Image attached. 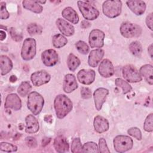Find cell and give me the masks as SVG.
<instances>
[{
	"mask_svg": "<svg viewBox=\"0 0 153 153\" xmlns=\"http://www.w3.org/2000/svg\"><path fill=\"white\" fill-rule=\"evenodd\" d=\"M105 33L99 29H93L89 35V44L91 48H101L104 45Z\"/></svg>",
	"mask_w": 153,
	"mask_h": 153,
	"instance_id": "obj_9",
	"label": "cell"
},
{
	"mask_svg": "<svg viewBox=\"0 0 153 153\" xmlns=\"http://www.w3.org/2000/svg\"><path fill=\"white\" fill-rule=\"evenodd\" d=\"M99 152L100 153H109L110 151L105 139L100 138L99 140Z\"/></svg>",
	"mask_w": 153,
	"mask_h": 153,
	"instance_id": "obj_39",
	"label": "cell"
},
{
	"mask_svg": "<svg viewBox=\"0 0 153 153\" xmlns=\"http://www.w3.org/2000/svg\"><path fill=\"white\" fill-rule=\"evenodd\" d=\"M148 54L150 56V57L152 59V44H151L148 49Z\"/></svg>",
	"mask_w": 153,
	"mask_h": 153,
	"instance_id": "obj_48",
	"label": "cell"
},
{
	"mask_svg": "<svg viewBox=\"0 0 153 153\" xmlns=\"http://www.w3.org/2000/svg\"><path fill=\"white\" fill-rule=\"evenodd\" d=\"M10 81L11 82H14L17 81V77L15 76V75H11L10 77Z\"/></svg>",
	"mask_w": 153,
	"mask_h": 153,
	"instance_id": "obj_50",
	"label": "cell"
},
{
	"mask_svg": "<svg viewBox=\"0 0 153 153\" xmlns=\"http://www.w3.org/2000/svg\"><path fill=\"white\" fill-rule=\"evenodd\" d=\"M81 27L83 28V29H85V28H87L88 27H90L91 26V24L90 22H88V21L87 20H83L81 22Z\"/></svg>",
	"mask_w": 153,
	"mask_h": 153,
	"instance_id": "obj_45",
	"label": "cell"
},
{
	"mask_svg": "<svg viewBox=\"0 0 153 153\" xmlns=\"http://www.w3.org/2000/svg\"><path fill=\"white\" fill-rule=\"evenodd\" d=\"M54 106L57 117L62 119L71 111L72 103L65 94H59L54 99Z\"/></svg>",
	"mask_w": 153,
	"mask_h": 153,
	"instance_id": "obj_1",
	"label": "cell"
},
{
	"mask_svg": "<svg viewBox=\"0 0 153 153\" xmlns=\"http://www.w3.org/2000/svg\"><path fill=\"white\" fill-rule=\"evenodd\" d=\"M0 149L2 151L11 152L17 151V148L16 146L11 143H9L7 142H1L0 143Z\"/></svg>",
	"mask_w": 153,
	"mask_h": 153,
	"instance_id": "obj_37",
	"label": "cell"
},
{
	"mask_svg": "<svg viewBox=\"0 0 153 153\" xmlns=\"http://www.w3.org/2000/svg\"><path fill=\"white\" fill-rule=\"evenodd\" d=\"M109 94V90L105 88H99L96 89L93 94L95 107L97 111L102 109L103 103Z\"/></svg>",
	"mask_w": 153,
	"mask_h": 153,
	"instance_id": "obj_11",
	"label": "cell"
},
{
	"mask_svg": "<svg viewBox=\"0 0 153 153\" xmlns=\"http://www.w3.org/2000/svg\"><path fill=\"white\" fill-rule=\"evenodd\" d=\"M153 114L151 113L147 116L145 120L143 128L146 131L152 132L153 131Z\"/></svg>",
	"mask_w": 153,
	"mask_h": 153,
	"instance_id": "obj_35",
	"label": "cell"
},
{
	"mask_svg": "<svg viewBox=\"0 0 153 153\" xmlns=\"http://www.w3.org/2000/svg\"><path fill=\"white\" fill-rule=\"evenodd\" d=\"M78 6L83 17L88 20H93L97 18L99 12L97 9L88 2L78 1Z\"/></svg>",
	"mask_w": 153,
	"mask_h": 153,
	"instance_id": "obj_4",
	"label": "cell"
},
{
	"mask_svg": "<svg viewBox=\"0 0 153 153\" xmlns=\"http://www.w3.org/2000/svg\"><path fill=\"white\" fill-rule=\"evenodd\" d=\"M83 152H99V148L96 143L93 142L85 143L82 146Z\"/></svg>",
	"mask_w": 153,
	"mask_h": 153,
	"instance_id": "obj_32",
	"label": "cell"
},
{
	"mask_svg": "<svg viewBox=\"0 0 153 153\" xmlns=\"http://www.w3.org/2000/svg\"><path fill=\"white\" fill-rule=\"evenodd\" d=\"M93 125L95 130L99 133H102L109 129V123L104 117L97 115L94 119Z\"/></svg>",
	"mask_w": 153,
	"mask_h": 153,
	"instance_id": "obj_20",
	"label": "cell"
},
{
	"mask_svg": "<svg viewBox=\"0 0 153 153\" xmlns=\"http://www.w3.org/2000/svg\"><path fill=\"white\" fill-rule=\"evenodd\" d=\"M129 50L130 52L136 57H139L142 52V45L138 41L132 42L129 45Z\"/></svg>",
	"mask_w": 153,
	"mask_h": 153,
	"instance_id": "obj_29",
	"label": "cell"
},
{
	"mask_svg": "<svg viewBox=\"0 0 153 153\" xmlns=\"http://www.w3.org/2000/svg\"><path fill=\"white\" fill-rule=\"evenodd\" d=\"M115 83L117 87H120L123 89V94H126L130 92L132 89L131 86L127 81L121 78H117L115 79Z\"/></svg>",
	"mask_w": 153,
	"mask_h": 153,
	"instance_id": "obj_30",
	"label": "cell"
},
{
	"mask_svg": "<svg viewBox=\"0 0 153 153\" xmlns=\"http://www.w3.org/2000/svg\"><path fill=\"white\" fill-rule=\"evenodd\" d=\"M63 18L73 24H76L79 21V17L76 12L71 7L65 8L62 12Z\"/></svg>",
	"mask_w": 153,
	"mask_h": 153,
	"instance_id": "obj_23",
	"label": "cell"
},
{
	"mask_svg": "<svg viewBox=\"0 0 153 153\" xmlns=\"http://www.w3.org/2000/svg\"><path fill=\"white\" fill-rule=\"evenodd\" d=\"M56 25L59 30L64 35L71 36L74 35L75 32L74 26L65 20L59 18L56 21Z\"/></svg>",
	"mask_w": 153,
	"mask_h": 153,
	"instance_id": "obj_18",
	"label": "cell"
},
{
	"mask_svg": "<svg viewBox=\"0 0 153 153\" xmlns=\"http://www.w3.org/2000/svg\"><path fill=\"white\" fill-rule=\"evenodd\" d=\"M0 17L1 19H7L9 17L10 14L6 9V5L4 2H0Z\"/></svg>",
	"mask_w": 153,
	"mask_h": 153,
	"instance_id": "obj_40",
	"label": "cell"
},
{
	"mask_svg": "<svg viewBox=\"0 0 153 153\" xmlns=\"http://www.w3.org/2000/svg\"><path fill=\"white\" fill-rule=\"evenodd\" d=\"M120 30L121 34L127 38L138 37L142 33V28L140 26L127 22L121 24Z\"/></svg>",
	"mask_w": 153,
	"mask_h": 153,
	"instance_id": "obj_5",
	"label": "cell"
},
{
	"mask_svg": "<svg viewBox=\"0 0 153 153\" xmlns=\"http://www.w3.org/2000/svg\"><path fill=\"white\" fill-rule=\"evenodd\" d=\"M123 75L124 79L130 82H137L142 78L137 69L131 65H127L123 68Z\"/></svg>",
	"mask_w": 153,
	"mask_h": 153,
	"instance_id": "obj_8",
	"label": "cell"
},
{
	"mask_svg": "<svg viewBox=\"0 0 153 153\" xmlns=\"http://www.w3.org/2000/svg\"><path fill=\"white\" fill-rule=\"evenodd\" d=\"M51 139L50 138H47V137H45L44 139H43L42 140V146H45L46 145H47L50 142Z\"/></svg>",
	"mask_w": 153,
	"mask_h": 153,
	"instance_id": "obj_47",
	"label": "cell"
},
{
	"mask_svg": "<svg viewBox=\"0 0 153 153\" xmlns=\"http://www.w3.org/2000/svg\"><path fill=\"white\" fill-rule=\"evenodd\" d=\"M81 97L83 99H90L91 97V91L90 88L87 87H82L81 89Z\"/></svg>",
	"mask_w": 153,
	"mask_h": 153,
	"instance_id": "obj_43",
	"label": "cell"
},
{
	"mask_svg": "<svg viewBox=\"0 0 153 153\" xmlns=\"http://www.w3.org/2000/svg\"><path fill=\"white\" fill-rule=\"evenodd\" d=\"M0 67L1 75H6L13 68L12 61L8 56L1 55L0 57Z\"/></svg>",
	"mask_w": 153,
	"mask_h": 153,
	"instance_id": "obj_25",
	"label": "cell"
},
{
	"mask_svg": "<svg viewBox=\"0 0 153 153\" xmlns=\"http://www.w3.org/2000/svg\"><path fill=\"white\" fill-rule=\"evenodd\" d=\"M127 132L130 136L135 137L137 140H140L142 139V133L139 128L137 127H131L128 130Z\"/></svg>",
	"mask_w": 153,
	"mask_h": 153,
	"instance_id": "obj_38",
	"label": "cell"
},
{
	"mask_svg": "<svg viewBox=\"0 0 153 153\" xmlns=\"http://www.w3.org/2000/svg\"><path fill=\"white\" fill-rule=\"evenodd\" d=\"M95 76L94 71L92 69H82L78 72L77 78L79 82L85 85H90L94 81Z\"/></svg>",
	"mask_w": 153,
	"mask_h": 153,
	"instance_id": "obj_13",
	"label": "cell"
},
{
	"mask_svg": "<svg viewBox=\"0 0 153 153\" xmlns=\"http://www.w3.org/2000/svg\"><path fill=\"white\" fill-rule=\"evenodd\" d=\"M4 107L6 109L10 108L15 111L20 109L22 107V102L20 97L15 93L8 94L5 99Z\"/></svg>",
	"mask_w": 153,
	"mask_h": 153,
	"instance_id": "obj_14",
	"label": "cell"
},
{
	"mask_svg": "<svg viewBox=\"0 0 153 153\" xmlns=\"http://www.w3.org/2000/svg\"><path fill=\"white\" fill-rule=\"evenodd\" d=\"M113 142L114 148L118 152H124L131 149L133 144V140L131 137L124 135L116 136Z\"/></svg>",
	"mask_w": 153,
	"mask_h": 153,
	"instance_id": "obj_7",
	"label": "cell"
},
{
	"mask_svg": "<svg viewBox=\"0 0 153 153\" xmlns=\"http://www.w3.org/2000/svg\"><path fill=\"white\" fill-rule=\"evenodd\" d=\"M79 59L73 53L69 54L67 59V65L69 70L72 72L75 71L80 65Z\"/></svg>",
	"mask_w": 153,
	"mask_h": 153,
	"instance_id": "obj_27",
	"label": "cell"
},
{
	"mask_svg": "<svg viewBox=\"0 0 153 153\" xmlns=\"http://www.w3.org/2000/svg\"><path fill=\"white\" fill-rule=\"evenodd\" d=\"M121 8L122 2L119 0L106 1L102 5L103 12L109 18H115L120 16Z\"/></svg>",
	"mask_w": 153,
	"mask_h": 153,
	"instance_id": "obj_3",
	"label": "cell"
},
{
	"mask_svg": "<svg viewBox=\"0 0 153 153\" xmlns=\"http://www.w3.org/2000/svg\"><path fill=\"white\" fill-rule=\"evenodd\" d=\"M50 75L45 71H37L31 75L30 79L34 86L39 87L48 83L50 80Z\"/></svg>",
	"mask_w": 153,
	"mask_h": 153,
	"instance_id": "obj_10",
	"label": "cell"
},
{
	"mask_svg": "<svg viewBox=\"0 0 153 153\" xmlns=\"http://www.w3.org/2000/svg\"><path fill=\"white\" fill-rule=\"evenodd\" d=\"M75 46L78 51L82 54H87L89 51V47L88 45L82 41H78L75 44Z\"/></svg>",
	"mask_w": 153,
	"mask_h": 153,
	"instance_id": "obj_36",
	"label": "cell"
},
{
	"mask_svg": "<svg viewBox=\"0 0 153 153\" xmlns=\"http://www.w3.org/2000/svg\"><path fill=\"white\" fill-rule=\"evenodd\" d=\"M104 56V51L100 48L93 50L90 53L88 63L91 67H96Z\"/></svg>",
	"mask_w": 153,
	"mask_h": 153,
	"instance_id": "obj_19",
	"label": "cell"
},
{
	"mask_svg": "<svg viewBox=\"0 0 153 153\" xmlns=\"http://www.w3.org/2000/svg\"><path fill=\"white\" fill-rule=\"evenodd\" d=\"M31 90V85L28 81H23L19 85L17 91L22 97L26 96Z\"/></svg>",
	"mask_w": 153,
	"mask_h": 153,
	"instance_id": "obj_31",
	"label": "cell"
},
{
	"mask_svg": "<svg viewBox=\"0 0 153 153\" xmlns=\"http://www.w3.org/2000/svg\"><path fill=\"white\" fill-rule=\"evenodd\" d=\"M25 131L27 133H35L39 130V123L32 115H28L26 118Z\"/></svg>",
	"mask_w": 153,
	"mask_h": 153,
	"instance_id": "obj_21",
	"label": "cell"
},
{
	"mask_svg": "<svg viewBox=\"0 0 153 153\" xmlns=\"http://www.w3.org/2000/svg\"><path fill=\"white\" fill-rule=\"evenodd\" d=\"M78 87V84L75 76L73 74H68L65 76L63 83V88L65 92L70 93Z\"/></svg>",
	"mask_w": 153,
	"mask_h": 153,
	"instance_id": "obj_17",
	"label": "cell"
},
{
	"mask_svg": "<svg viewBox=\"0 0 153 153\" xmlns=\"http://www.w3.org/2000/svg\"><path fill=\"white\" fill-rule=\"evenodd\" d=\"M128 7L130 10L137 16L143 14L146 10V4L143 1L131 0L126 2Z\"/></svg>",
	"mask_w": 153,
	"mask_h": 153,
	"instance_id": "obj_16",
	"label": "cell"
},
{
	"mask_svg": "<svg viewBox=\"0 0 153 153\" xmlns=\"http://www.w3.org/2000/svg\"><path fill=\"white\" fill-rule=\"evenodd\" d=\"M23 6L25 9L30 10L35 13H41L43 10L42 6L38 1L25 0L22 2Z\"/></svg>",
	"mask_w": 153,
	"mask_h": 153,
	"instance_id": "obj_24",
	"label": "cell"
},
{
	"mask_svg": "<svg viewBox=\"0 0 153 153\" xmlns=\"http://www.w3.org/2000/svg\"><path fill=\"white\" fill-rule=\"evenodd\" d=\"M52 42L54 47L60 48L64 47L68 43V40L63 35L56 34L53 36Z\"/></svg>",
	"mask_w": 153,
	"mask_h": 153,
	"instance_id": "obj_28",
	"label": "cell"
},
{
	"mask_svg": "<svg viewBox=\"0 0 153 153\" xmlns=\"http://www.w3.org/2000/svg\"><path fill=\"white\" fill-rule=\"evenodd\" d=\"M44 120H45V121H46L47 123H52V120H53L52 116L50 115H45V117H44Z\"/></svg>",
	"mask_w": 153,
	"mask_h": 153,
	"instance_id": "obj_46",
	"label": "cell"
},
{
	"mask_svg": "<svg viewBox=\"0 0 153 153\" xmlns=\"http://www.w3.org/2000/svg\"><path fill=\"white\" fill-rule=\"evenodd\" d=\"M41 59L45 66H53L58 62V54L54 50L48 49L41 54Z\"/></svg>",
	"mask_w": 153,
	"mask_h": 153,
	"instance_id": "obj_12",
	"label": "cell"
},
{
	"mask_svg": "<svg viewBox=\"0 0 153 153\" xmlns=\"http://www.w3.org/2000/svg\"><path fill=\"white\" fill-rule=\"evenodd\" d=\"M99 72L101 76L105 78L112 76L114 74V68L112 62L108 59H104L99 65Z\"/></svg>",
	"mask_w": 153,
	"mask_h": 153,
	"instance_id": "obj_15",
	"label": "cell"
},
{
	"mask_svg": "<svg viewBox=\"0 0 153 153\" xmlns=\"http://www.w3.org/2000/svg\"><path fill=\"white\" fill-rule=\"evenodd\" d=\"M140 75H142L145 80L150 85L153 84V67L151 65H145L142 66L139 70Z\"/></svg>",
	"mask_w": 153,
	"mask_h": 153,
	"instance_id": "obj_26",
	"label": "cell"
},
{
	"mask_svg": "<svg viewBox=\"0 0 153 153\" xmlns=\"http://www.w3.org/2000/svg\"><path fill=\"white\" fill-rule=\"evenodd\" d=\"M54 147L57 152H65L69 150V144L66 139L62 135L58 136L54 139Z\"/></svg>",
	"mask_w": 153,
	"mask_h": 153,
	"instance_id": "obj_22",
	"label": "cell"
},
{
	"mask_svg": "<svg viewBox=\"0 0 153 153\" xmlns=\"http://www.w3.org/2000/svg\"><path fill=\"white\" fill-rule=\"evenodd\" d=\"M71 151L73 153L82 152V146L79 137H76L72 140L71 144Z\"/></svg>",
	"mask_w": 153,
	"mask_h": 153,
	"instance_id": "obj_34",
	"label": "cell"
},
{
	"mask_svg": "<svg viewBox=\"0 0 153 153\" xmlns=\"http://www.w3.org/2000/svg\"><path fill=\"white\" fill-rule=\"evenodd\" d=\"M36 54V41L33 38H26L23 44L21 56L25 60L32 59Z\"/></svg>",
	"mask_w": 153,
	"mask_h": 153,
	"instance_id": "obj_6",
	"label": "cell"
},
{
	"mask_svg": "<svg viewBox=\"0 0 153 153\" xmlns=\"http://www.w3.org/2000/svg\"><path fill=\"white\" fill-rule=\"evenodd\" d=\"M152 19L153 16L152 13H151L149 14H148L146 18V24L151 30H152Z\"/></svg>",
	"mask_w": 153,
	"mask_h": 153,
	"instance_id": "obj_44",
	"label": "cell"
},
{
	"mask_svg": "<svg viewBox=\"0 0 153 153\" xmlns=\"http://www.w3.org/2000/svg\"><path fill=\"white\" fill-rule=\"evenodd\" d=\"M9 32H10V35L13 40H14L16 41H20L22 39V35L20 33L17 32L15 28L11 27L9 30Z\"/></svg>",
	"mask_w": 153,
	"mask_h": 153,
	"instance_id": "obj_41",
	"label": "cell"
},
{
	"mask_svg": "<svg viewBox=\"0 0 153 153\" xmlns=\"http://www.w3.org/2000/svg\"><path fill=\"white\" fill-rule=\"evenodd\" d=\"M0 33H1V41H3L6 38V33L4 31L2 30H1Z\"/></svg>",
	"mask_w": 153,
	"mask_h": 153,
	"instance_id": "obj_49",
	"label": "cell"
},
{
	"mask_svg": "<svg viewBox=\"0 0 153 153\" xmlns=\"http://www.w3.org/2000/svg\"><path fill=\"white\" fill-rule=\"evenodd\" d=\"M27 30L30 35H36L42 33V28L36 23H30L28 25Z\"/></svg>",
	"mask_w": 153,
	"mask_h": 153,
	"instance_id": "obj_33",
	"label": "cell"
},
{
	"mask_svg": "<svg viewBox=\"0 0 153 153\" xmlns=\"http://www.w3.org/2000/svg\"><path fill=\"white\" fill-rule=\"evenodd\" d=\"M27 146L30 148H35L37 146L36 140L32 136H27L25 139Z\"/></svg>",
	"mask_w": 153,
	"mask_h": 153,
	"instance_id": "obj_42",
	"label": "cell"
},
{
	"mask_svg": "<svg viewBox=\"0 0 153 153\" xmlns=\"http://www.w3.org/2000/svg\"><path fill=\"white\" fill-rule=\"evenodd\" d=\"M44 103V98L39 93L32 91L29 94L27 108L34 115H38L41 112Z\"/></svg>",
	"mask_w": 153,
	"mask_h": 153,
	"instance_id": "obj_2",
	"label": "cell"
}]
</instances>
